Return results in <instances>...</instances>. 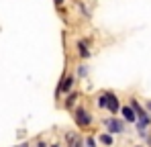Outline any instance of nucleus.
<instances>
[{"mask_svg":"<svg viewBox=\"0 0 151 147\" xmlns=\"http://www.w3.org/2000/svg\"><path fill=\"white\" fill-rule=\"evenodd\" d=\"M76 121H78V125H80V127H88L92 119H90V112H88V110L78 108V110H76Z\"/></svg>","mask_w":151,"mask_h":147,"instance_id":"1","label":"nucleus"},{"mask_svg":"<svg viewBox=\"0 0 151 147\" xmlns=\"http://www.w3.org/2000/svg\"><path fill=\"white\" fill-rule=\"evenodd\" d=\"M104 125H106V129H108L110 133H123V131H125V125L121 121H116V119H106Z\"/></svg>","mask_w":151,"mask_h":147,"instance_id":"2","label":"nucleus"},{"mask_svg":"<svg viewBox=\"0 0 151 147\" xmlns=\"http://www.w3.org/2000/svg\"><path fill=\"white\" fill-rule=\"evenodd\" d=\"M106 106L110 108V112H116L119 110V98L112 96V94H106Z\"/></svg>","mask_w":151,"mask_h":147,"instance_id":"3","label":"nucleus"},{"mask_svg":"<svg viewBox=\"0 0 151 147\" xmlns=\"http://www.w3.org/2000/svg\"><path fill=\"white\" fill-rule=\"evenodd\" d=\"M72 84H74V78H72V76H65V78L61 80V86H59L57 92H59V94H61V92H68V90L72 88Z\"/></svg>","mask_w":151,"mask_h":147,"instance_id":"4","label":"nucleus"},{"mask_svg":"<svg viewBox=\"0 0 151 147\" xmlns=\"http://www.w3.org/2000/svg\"><path fill=\"white\" fill-rule=\"evenodd\" d=\"M123 115H125V119H127L129 122H133L135 119H137V115H135L133 106H125V108H123Z\"/></svg>","mask_w":151,"mask_h":147,"instance_id":"5","label":"nucleus"},{"mask_svg":"<svg viewBox=\"0 0 151 147\" xmlns=\"http://www.w3.org/2000/svg\"><path fill=\"white\" fill-rule=\"evenodd\" d=\"M78 47H80V55H82V57H88V55H90V51H88V45H86V43H80Z\"/></svg>","mask_w":151,"mask_h":147,"instance_id":"6","label":"nucleus"},{"mask_svg":"<svg viewBox=\"0 0 151 147\" xmlns=\"http://www.w3.org/2000/svg\"><path fill=\"white\" fill-rule=\"evenodd\" d=\"M100 141H102V143H106V145H110V143H112V137H110V135H102Z\"/></svg>","mask_w":151,"mask_h":147,"instance_id":"7","label":"nucleus"},{"mask_svg":"<svg viewBox=\"0 0 151 147\" xmlns=\"http://www.w3.org/2000/svg\"><path fill=\"white\" fill-rule=\"evenodd\" d=\"M98 106H100V108H104V106H106V94H102V96L98 98Z\"/></svg>","mask_w":151,"mask_h":147,"instance_id":"8","label":"nucleus"},{"mask_svg":"<svg viewBox=\"0 0 151 147\" xmlns=\"http://www.w3.org/2000/svg\"><path fill=\"white\" fill-rule=\"evenodd\" d=\"M74 100H76V94H72V96H68V106H72V104H74Z\"/></svg>","mask_w":151,"mask_h":147,"instance_id":"9","label":"nucleus"},{"mask_svg":"<svg viewBox=\"0 0 151 147\" xmlns=\"http://www.w3.org/2000/svg\"><path fill=\"white\" fill-rule=\"evenodd\" d=\"M86 72H88V70H86V68H84V66H82V68H80V70H78V74H80V76H86Z\"/></svg>","mask_w":151,"mask_h":147,"instance_id":"10","label":"nucleus"},{"mask_svg":"<svg viewBox=\"0 0 151 147\" xmlns=\"http://www.w3.org/2000/svg\"><path fill=\"white\" fill-rule=\"evenodd\" d=\"M61 2H63V0H55V4H61Z\"/></svg>","mask_w":151,"mask_h":147,"instance_id":"11","label":"nucleus"},{"mask_svg":"<svg viewBox=\"0 0 151 147\" xmlns=\"http://www.w3.org/2000/svg\"><path fill=\"white\" fill-rule=\"evenodd\" d=\"M149 110H151V102H149Z\"/></svg>","mask_w":151,"mask_h":147,"instance_id":"12","label":"nucleus"}]
</instances>
